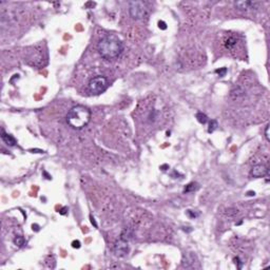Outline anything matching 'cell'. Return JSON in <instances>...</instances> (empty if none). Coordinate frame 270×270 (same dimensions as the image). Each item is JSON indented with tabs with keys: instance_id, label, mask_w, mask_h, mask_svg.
<instances>
[{
	"instance_id": "1",
	"label": "cell",
	"mask_w": 270,
	"mask_h": 270,
	"mask_svg": "<svg viewBox=\"0 0 270 270\" xmlns=\"http://www.w3.org/2000/svg\"><path fill=\"white\" fill-rule=\"evenodd\" d=\"M124 51L121 40L116 35L109 34L102 37L98 42V52L101 57L107 60H114L118 58Z\"/></svg>"
},
{
	"instance_id": "2",
	"label": "cell",
	"mask_w": 270,
	"mask_h": 270,
	"mask_svg": "<svg viewBox=\"0 0 270 270\" xmlns=\"http://www.w3.org/2000/svg\"><path fill=\"white\" fill-rule=\"evenodd\" d=\"M91 121V112L83 106H75L68 112L67 123L75 130H80Z\"/></svg>"
},
{
	"instance_id": "3",
	"label": "cell",
	"mask_w": 270,
	"mask_h": 270,
	"mask_svg": "<svg viewBox=\"0 0 270 270\" xmlns=\"http://www.w3.org/2000/svg\"><path fill=\"white\" fill-rule=\"evenodd\" d=\"M109 82L104 76H95L89 81L88 88L92 94L99 95L107 90Z\"/></svg>"
},
{
	"instance_id": "4",
	"label": "cell",
	"mask_w": 270,
	"mask_h": 270,
	"mask_svg": "<svg viewBox=\"0 0 270 270\" xmlns=\"http://www.w3.org/2000/svg\"><path fill=\"white\" fill-rule=\"evenodd\" d=\"M130 15L134 19H143L148 13V7L143 1H130L129 2Z\"/></svg>"
},
{
	"instance_id": "5",
	"label": "cell",
	"mask_w": 270,
	"mask_h": 270,
	"mask_svg": "<svg viewBox=\"0 0 270 270\" xmlns=\"http://www.w3.org/2000/svg\"><path fill=\"white\" fill-rule=\"evenodd\" d=\"M129 246H128V242L119 240V241L115 244L114 246V252L117 257H126L129 253Z\"/></svg>"
},
{
	"instance_id": "6",
	"label": "cell",
	"mask_w": 270,
	"mask_h": 270,
	"mask_svg": "<svg viewBox=\"0 0 270 270\" xmlns=\"http://www.w3.org/2000/svg\"><path fill=\"white\" fill-rule=\"evenodd\" d=\"M250 174H251V176L257 177V178H259V177H264V176H266L267 174H268V167L263 165V164L255 165V166L252 167Z\"/></svg>"
},
{
	"instance_id": "7",
	"label": "cell",
	"mask_w": 270,
	"mask_h": 270,
	"mask_svg": "<svg viewBox=\"0 0 270 270\" xmlns=\"http://www.w3.org/2000/svg\"><path fill=\"white\" fill-rule=\"evenodd\" d=\"M257 2H253V1H236L235 2V7H238V10L241 11H247L249 9H254L257 5Z\"/></svg>"
},
{
	"instance_id": "8",
	"label": "cell",
	"mask_w": 270,
	"mask_h": 270,
	"mask_svg": "<svg viewBox=\"0 0 270 270\" xmlns=\"http://www.w3.org/2000/svg\"><path fill=\"white\" fill-rule=\"evenodd\" d=\"M1 138H2V140H3L4 143H7V146H10V147L16 146V143H17L16 139H15V138H14L12 135H10V134H7L3 130H2V134H1Z\"/></svg>"
},
{
	"instance_id": "9",
	"label": "cell",
	"mask_w": 270,
	"mask_h": 270,
	"mask_svg": "<svg viewBox=\"0 0 270 270\" xmlns=\"http://www.w3.org/2000/svg\"><path fill=\"white\" fill-rule=\"evenodd\" d=\"M132 238H133V230L130 228H125L121 234V240L129 242L130 240H132Z\"/></svg>"
},
{
	"instance_id": "10",
	"label": "cell",
	"mask_w": 270,
	"mask_h": 270,
	"mask_svg": "<svg viewBox=\"0 0 270 270\" xmlns=\"http://www.w3.org/2000/svg\"><path fill=\"white\" fill-rule=\"evenodd\" d=\"M24 243H26V240H24V238L21 236V235H17V236H15V238H14V244L16 245V246H18V247H22L23 245H24Z\"/></svg>"
},
{
	"instance_id": "11",
	"label": "cell",
	"mask_w": 270,
	"mask_h": 270,
	"mask_svg": "<svg viewBox=\"0 0 270 270\" xmlns=\"http://www.w3.org/2000/svg\"><path fill=\"white\" fill-rule=\"evenodd\" d=\"M197 188H199V186H197V184H196V182H190L188 186H186V188H185V190H184V192H185V193L193 192V191H195Z\"/></svg>"
},
{
	"instance_id": "12",
	"label": "cell",
	"mask_w": 270,
	"mask_h": 270,
	"mask_svg": "<svg viewBox=\"0 0 270 270\" xmlns=\"http://www.w3.org/2000/svg\"><path fill=\"white\" fill-rule=\"evenodd\" d=\"M235 43H236V39H235L234 37H229L225 41V46H226L227 49H232L233 46H235Z\"/></svg>"
},
{
	"instance_id": "13",
	"label": "cell",
	"mask_w": 270,
	"mask_h": 270,
	"mask_svg": "<svg viewBox=\"0 0 270 270\" xmlns=\"http://www.w3.org/2000/svg\"><path fill=\"white\" fill-rule=\"evenodd\" d=\"M196 118H197V121L201 123V124L205 125L207 121H208V117H207V115L206 114H204L203 112H199V113L196 114Z\"/></svg>"
},
{
	"instance_id": "14",
	"label": "cell",
	"mask_w": 270,
	"mask_h": 270,
	"mask_svg": "<svg viewBox=\"0 0 270 270\" xmlns=\"http://www.w3.org/2000/svg\"><path fill=\"white\" fill-rule=\"evenodd\" d=\"M243 94H244V91H243V90H241L240 88L236 89V90L231 91V97H232V98H238V97H240V96H242Z\"/></svg>"
},
{
	"instance_id": "15",
	"label": "cell",
	"mask_w": 270,
	"mask_h": 270,
	"mask_svg": "<svg viewBox=\"0 0 270 270\" xmlns=\"http://www.w3.org/2000/svg\"><path fill=\"white\" fill-rule=\"evenodd\" d=\"M216 128H217V121H210V124H209L208 132H209V133H212V132H213V131H214Z\"/></svg>"
},
{
	"instance_id": "16",
	"label": "cell",
	"mask_w": 270,
	"mask_h": 270,
	"mask_svg": "<svg viewBox=\"0 0 270 270\" xmlns=\"http://www.w3.org/2000/svg\"><path fill=\"white\" fill-rule=\"evenodd\" d=\"M215 73H217L221 77H223V76H225L226 75V73H227V69L226 68H222V69H217V70H215Z\"/></svg>"
},
{
	"instance_id": "17",
	"label": "cell",
	"mask_w": 270,
	"mask_h": 270,
	"mask_svg": "<svg viewBox=\"0 0 270 270\" xmlns=\"http://www.w3.org/2000/svg\"><path fill=\"white\" fill-rule=\"evenodd\" d=\"M265 137H266L267 141H269L270 140V138H269V125H267L266 129H265Z\"/></svg>"
},
{
	"instance_id": "18",
	"label": "cell",
	"mask_w": 270,
	"mask_h": 270,
	"mask_svg": "<svg viewBox=\"0 0 270 270\" xmlns=\"http://www.w3.org/2000/svg\"><path fill=\"white\" fill-rule=\"evenodd\" d=\"M158 26H160L162 30H166L167 29V24L164 22V21H160V22H158Z\"/></svg>"
},
{
	"instance_id": "19",
	"label": "cell",
	"mask_w": 270,
	"mask_h": 270,
	"mask_svg": "<svg viewBox=\"0 0 270 270\" xmlns=\"http://www.w3.org/2000/svg\"><path fill=\"white\" fill-rule=\"evenodd\" d=\"M72 247L73 248H79L80 247V243H79V241H74L73 243H72Z\"/></svg>"
},
{
	"instance_id": "20",
	"label": "cell",
	"mask_w": 270,
	"mask_h": 270,
	"mask_svg": "<svg viewBox=\"0 0 270 270\" xmlns=\"http://www.w3.org/2000/svg\"><path fill=\"white\" fill-rule=\"evenodd\" d=\"M187 213H188V214L190 215L191 217H196V216L199 215V214H195V213H192V211H191V210H188V212H187Z\"/></svg>"
},
{
	"instance_id": "21",
	"label": "cell",
	"mask_w": 270,
	"mask_h": 270,
	"mask_svg": "<svg viewBox=\"0 0 270 270\" xmlns=\"http://www.w3.org/2000/svg\"><path fill=\"white\" fill-rule=\"evenodd\" d=\"M67 210H68V208H65H65L61 209V211H59V213L63 215V214H65V213H67Z\"/></svg>"
},
{
	"instance_id": "22",
	"label": "cell",
	"mask_w": 270,
	"mask_h": 270,
	"mask_svg": "<svg viewBox=\"0 0 270 270\" xmlns=\"http://www.w3.org/2000/svg\"><path fill=\"white\" fill-rule=\"evenodd\" d=\"M91 223L94 225L95 227L97 228V224H96V222H95V220H94V217H93V216H91Z\"/></svg>"
},
{
	"instance_id": "23",
	"label": "cell",
	"mask_w": 270,
	"mask_h": 270,
	"mask_svg": "<svg viewBox=\"0 0 270 270\" xmlns=\"http://www.w3.org/2000/svg\"><path fill=\"white\" fill-rule=\"evenodd\" d=\"M34 229H35L36 231H38L39 230V227H38L37 225H33V230H34Z\"/></svg>"
},
{
	"instance_id": "24",
	"label": "cell",
	"mask_w": 270,
	"mask_h": 270,
	"mask_svg": "<svg viewBox=\"0 0 270 270\" xmlns=\"http://www.w3.org/2000/svg\"><path fill=\"white\" fill-rule=\"evenodd\" d=\"M43 174H44V175L46 176V178H48V179H51V178H52V177H51V176H50L49 174H48V173L46 172V171H43Z\"/></svg>"
},
{
	"instance_id": "25",
	"label": "cell",
	"mask_w": 270,
	"mask_h": 270,
	"mask_svg": "<svg viewBox=\"0 0 270 270\" xmlns=\"http://www.w3.org/2000/svg\"><path fill=\"white\" fill-rule=\"evenodd\" d=\"M248 195H254V192H248Z\"/></svg>"
}]
</instances>
